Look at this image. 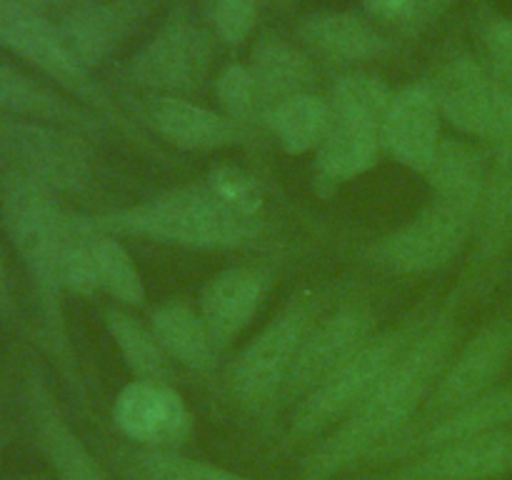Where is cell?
<instances>
[{
	"label": "cell",
	"instance_id": "484cf974",
	"mask_svg": "<svg viewBox=\"0 0 512 480\" xmlns=\"http://www.w3.org/2000/svg\"><path fill=\"white\" fill-rule=\"evenodd\" d=\"M150 330L173 363L203 375L218 368V343L205 328L198 310H193L190 305L180 303V300H168V303L158 305L150 315Z\"/></svg>",
	"mask_w": 512,
	"mask_h": 480
},
{
	"label": "cell",
	"instance_id": "ab89813d",
	"mask_svg": "<svg viewBox=\"0 0 512 480\" xmlns=\"http://www.w3.org/2000/svg\"><path fill=\"white\" fill-rule=\"evenodd\" d=\"M203 5L205 8H210V5H213V0H203Z\"/></svg>",
	"mask_w": 512,
	"mask_h": 480
},
{
	"label": "cell",
	"instance_id": "8992f818",
	"mask_svg": "<svg viewBox=\"0 0 512 480\" xmlns=\"http://www.w3.org/2000/svg\"><path fill=\"white\" fill-rule=\"evenodd\" d=\"M0 48L13 53L15 58L25 60L30 68L53 80L65 95L93 110L105 123L118 125L125 135H130L133 140L138 138L143 143L138 130L115 108L108 90L70 53L58 25L50 23L40 10L28 8L18 0H0Z\"/></svg>",
	"mask_w": 512,
	"mask_h": 480
},
{
	"label": "cell",
	"instance_id": "3957f363",
	"mask_svg": "<svg viewBox=\"0 0 512 480\" xmlns=\"http://www.w3.org/2000/svg\"><path fill=\"white\" fill-rule=\"evenodd\" d=\"M95 230L115 238H140L148 243L188 250H233L258 243L263 218L228 208L208 183L180 185L130 208L90 215Z\"/></svg>",
	"mask_w": 512,
	"mask_h": 480
},
{
	"label": "cell",
	"instance_id": "ffe728a7",
	"mask_svg": "<svg viewBox=\"0 0 512 480\" xmlns=\"http://www.w3.org/2000/svg\"><path fill=\"white\" fill-rule=\"evenodd\" d=\"M512 423V385H495L493 390L483 393L480 398L460 405L453 413L443 415L435 423L423 428L405 430L400 438L385 445L378 455L388 458H403V455L423 453V450L440 448V445L458 443V440L475 438V435L490 433V430L508 428ZM375 455V458H378Z\"/></svg>",
	"mask_w": 512,
	"mask_h": 480
},
{
	"label": "cell",
	"instance_id": "2e32d148",
	"mask_svg": "<svg viewBox=\"0 0 512 480\" xmlns=\"http://www.w3.org/2000/svg\"><path fill=\"white\" fill-rule=\"evenodd\" d=\"M443 113L428 83H410L390 100L380 125L383 150L413 173H428L438 155Z\"/></svg>",
	"mask_w": 512,
	"mask_h": 480
},
{
	"label": "cell",
	"instance_id": "f35d334b",
	"mask_svg": "<svg viewBox=\"0 0 512 480\" xmlns=\"http://www.w3.org/2000/svg\"><path fill=\"white\" fill-rule=\"evenodd\" d=\"M268 5V8H288L290 0H258V5Z\"/></svg>",
	"mask_w": 512,
	"mask_h": 480
},
{
	"label": "cell",
	"instance_id": "8d00e7d4",
	"mask_svg": "<svg viewBox=\"0 0 512 480\" xmlns=\"http://www.w3.org/2000/svg\"><path fill=\"white\" fill-rule=\"evenodd\" d=\"M13 310V298H10V280H8V265H5L3 248H0V313L8 315Z\"/></svg>",
	"mask_w": 512,
	"mask_h": 480
},
{
	"label": "cell",
	"instance_id": "1f68e13d",
	"mask_svg": "<svg viewBox=\"0 0 512 480\" xmlns=\"http://www.w3.org/2000/svg\"><path fill=\"white\" fill-rule=\"evenodd\" d=\"M205 183L228 208L260 218L265 195L263 185L253 173L238 168V165H215V168H210Z\"/></svg>",
	"mask_w": 512,
	"mask_h": 480
},
{
	"label": "cell",
	"instance_id": "277c9868",
	"mask_svg": "<svg viewBox=\"0 0 512 480\" xmlns=\"http://www.w3.org/2000/svg\"><path fill=\"white\" fill-rule=\"evenodd\" d=\"M325 290L295 295L258 335L243 345L225 373V388L245 413H268L278 408L280 390L313 325L323 318Z\"/></svg>",
	"mask_w": 512,
	"mask_h": 480
},
{
	"label": "cell",
	"instance_id": "836d02e7",
	"mask_svg": "<svg viewBox=\"0 0 512 480\" xmlns=\"http://www.w3.org/2000/svg\"><path fill=\"white\" fill-rule=\"evenodd\" d=\"M118 465L125 480H185L183 475L170 468L168 460L163 458V450H123L118 458Z\"/></svg>",
	"mask_w": 512,
	"mask_h": 480
},
{
	"label": "cell",
	"instance_id": "8fae6325",
	"mask_svg": "<svg viewBox=\"0 0 512 480\" xmlns=\"http://www.w3.org/2000/svg\"><path fill=\"white\" fill-rule=\"evenodd\" d=\"M512 358V315L488 320L455 350L410 428H423L498 385ZM408 428V430H410Z\"/></svg>",
	"mask_w": 512,
	"mask_h": 480
},
{
	"label": "cell",
	"instance_id": "52a82bcc",
	"mask_svg": "<svg viewBox=\"0 0 512 480\" xmlns=\"http://www.w3.org/2000/svg\"><path fill=\"white\" fill-rule=\"evenodd\" d=\"M478 205L430 193L413 220L363 250V260L393 275H428L448 268L470 245Z\"/></svg>",
	"mask_w": 512,
	"mask_h": 480
},
{
	"label": "cell",
	"instance_id": "d4e9b609",
	"mask_svg": "<svg viewBox=\"0 0 512 480\" xmlns=\"http://www.w3.org/2000/svg\"><path fill=\"white\" fill-rule=\"evenodd\" d=\"M250 70H253L260 85V95H263L265 125H268L270 113L283 100L310 93V85L315 80L313 60L298 45L283 38H273V35H265L255 43L253 55H250Z\"/></svg>",
	"mask_w": 512,
	"mask_h": 480
},
{
	"label": "cell",
	"instance_id": "e575fe53",
	"mask_svg": "<svg viewBox=\"0 0 512 480\" xmlns=\"http://www.w3.org/2000/svg\"><path fill=\"white\" fill-rule=\"evenodd\" d=\"M485 50L493 73L512 88V20H495L485 30Z\"/></svg>",
	"mask_w": 512,
	"mask_h": 480
},
{
	"label": "cell",
	"instance_id": "603a6c76",
	"mask_svg": "<svg viewBox=\"0 0 512 480\" xmlns=\"http://www.w3.org/2000/svg\"><path fill=\"white\" fill-rule=\"evenodd\" d=\"M380 150V123L333 110L328 135L315 150V180L328 185L348 183L378 163Z\"/></svg>",
	"mask_w": 512,
	"mask_h": 480
},
{
	"label": "cell",
	"instance_id": "d6a6232c",
	"mask_svg": "<svg viewBox=\"0 0 512 480\" xmlns=\"http://www.w3.org/2000/svg\"><path fill=\"white\" fill-rule=\"evenodd\" d=\"M208 13L220 38L230 45H240L253 33L258 0H213Z\"/></svg>",
	"mask_w": 512,
	"mask_h": 480
},
{
	"label": "cell",
	"instance_id": "cb8c5ba5",
	"mask_svg": "<svg viewBox=\"0 0 512 480\" xmlns=\"http://www.w3.org/2000/svg\"><path fill=\"white\" fill-rule=\"evenodd\" d=\"M295 35L310 53L333 63H365L388 50L383 33L355 13L305 15Z\"/></svg>",
	"mask_w": 512,
	"mask_h": 480
},
{
	"label": "cell",
	"instance_id": "4316f807",
	"mask_svg": "<svg viewBox=\"0 0 512 480\" xmlns=\"http://www.w3.org/2000/svg\"><path fill=\"white\" fill-rule=\"evenodd\" d=\"M105 325L123 355L125 365L133 373L135 380H148V383H175V368L170 355L158 343L155 333L145 328L135 315L123 308L105 310Z\"/></svg>",
	"mask_w": 512,
	"mask_h": 480
},
{
	"label": "cell",
	"instance_id": "ac0fdd59",
	"mask_svg": "<svg viewBox=\"0 0 512 480\" xmlns=\"http://www.w3.org/2000/svg\"><path fill=\"white\" fill-rule=\"evenodd\" d=\"M150 128L180 150L190 153H213L235 148L250 140L253 130L235 123L225 113L185 100L183 95H153L143 108Z\"/></svg>",
	"mask_w": 512,
	"mask_h": 480
},
{
	"label": "cell",
	"instance_id": "5bb4252c",
	"mask_svg": "<svg viewBox=\"0 0 512 480\" xmlns=\"http://www.w3.org/2000/svg\"><path fill=\"white\" fill-rule=\"evenodd\" d=\"M512 473V428L415 453L373 480H495Z\"/></svg>",
	"mask_w": 512,
	"mask_h": 480
},
{
	"label": "cell",
	"instance_id": "f1b7e54d",
	"mask_svg": "<svg viewBox=\"0 0 512 480\" xmlns=\"http://www.w3.org/2000/svg\"><path fill=\"white\" fill-rule=\"evenodd\" d=\"M95 268H98V285L105 293L113 295L123 305L145 303V283L135 265L133 255L115 235H105L98 230L95 238Z\"/></svg>",
	"mask_w": 512,
	"mask_h": 480
},
{
	"label": "cell",
	"instance_id": "9c48e42d",
	"mask_svg": "<svg viewBox=\"0 0 512 480\" xmlns=\"http://www.w3.org/2000/svg\"><path fill=\"white\" fill-rule=\"evenodd\" d=\"M445 120L470 138L512 145V88L475 58H453L430 80Z\"/></svg>",
	"mask_w": 512,
	"mask_h": 480
},
{
	"label": "cell",
	"instance_id": "d590c367",
	"mask_svg": "<svg viewBox=\"0 0 512 480\" xmlns=\"http://www.w3.org/2000/svg\"><path fill=\"white\" fill-rule=\"evenodd\" d=\"M370 13L378 15L383 20H408L413 13L415 0H365Z\"/></svg>",
	"mask_w": 512,
	"mask_h": 480
},
{
	"label": "cell",
	"instance_id": "6da1fadb",
	"mask_svg": "<svg viewBox=\"0 0 512 480\" xmlns=\"http://www.w3.org/2000/svg\"><path fill=\"white\" fill-rule=\"evenodd\" d=\"M458 318L453 305L435 310L418 338L388 370L373 393L335 425L305 458L298 480H333L375 458L385 445L405 433L423 410L458 345Z\"/></svg>",
	"mask_w": 512,
	"mask_h": 480
},
{
	"label": "cell",
	"instance_id": "83f0119b",
	"mask_svg": "<svg viewBox=\"0 0 512 480\" xmlns=\"http://www.w3.org/2000/svg\"><path fill=\"white\" fill-rule=\"evenodd\" d=\"M330 123H333L330 100L313 93H300L283 100L270 113L265 128L275 135L283 153L303 155L310 150H318V145L328 135Z\"/></svg>",
	"mask_w": 512,
	"mask_h": 480
},
{
	"label": "cell",
	"instance_id": "7402d4cb",
	"mask_svg": "<svg viewBox=\"0 0 512 480\" xmlns=\"http://www.w3.org/2000/svg\"><path fill=\"white\" fill-rule=\"evenodd\" d=\"M140 18V3L115 0V3H80L70 8L58 23L70 53L83 68L103 63L133 30Z\"/></svg>",
	"mask_w": 512,
	"mask_h": 480
},
{
	"label": "cell",
	"instance_id": "f546056e",
	"mask_svg": "<svg viewBox=\"0 0 512 480\" xmlns=\"http://www.w3.org/2000/svg\"><path fill=\"white\" fill-rule=\"evenodd\" d=\"M215 98L223 113L235 123L245 128H253V125L265 128L263 95H260V85L250 65L233 63L223 68V73L215 80Z\"/></svg>",
	"mask_w": 512,
	"mask_h": 480
},
{
	"label": "cell",
	"instance_id": "5b68a950",
	"mask_svg": "<svg viewBox=\"0 0 512 480\" xmlns=\"http://www.w3.org/2000/svg\"><path fill=\"white\" fill-rule=\"evenodd\" d=\"M428 320L430 315L418 313L395 328L375 333L358 355H353L343 368L335 370L325 383H320L313 393L295 405L290 418V438L308 440L330 433L335 425L343 423L398 363L400 355L418 338Z\"/></svg>",
	"mask_w": 512,
	"mask_h": 480
},
{
	"label": "cell",
	"instance_id": "30bf717a",
	"mask_svg": "<svg viewBox=\"0 0 512 480\" xmlns=\"http://www.w3.org/2000/svg\"><path fill=\"white\" fill-rule=\"evenodd\" d=\"M375 310L368 300L348 298L323 315L305 338L278 405H298L308 393L343 368L375 335Z\"/></svg>",
	"mask_w": 512,
	"mask_h": 480
},
{
	"label": "cell",
	"instance_id": "d6986e66",
	"mask_svg": "<svg viewBox=\"0 0 512 480\" xmlns=\"http://www.w3.org/2000/svg\"><path fill=\"white\" fill-rule=\"evenodd\" d=\"M0 115L58 125L80 135H98L105 123L78 100L33 78L8 60H0Z\"/></svg>",
	"mask_w": 512,
	"mask_h": 480
},
{
	"label": "cell",
	"instance_id": "9a60e30c",
	"mask_svg": "<svg viewBox=\"0 0 512 480\" xmlns=\"http://www.w3.org/2000/svg\"><path fill=\"white\" fill-rule=\"evenodd\" d=\"M512 248V145H495L470 238L465 288L478 290Z\"/></svg>",
	"mask_w": 512,
	"mask_h": 480
},
{
	"label": "cell",
	"instance_id": "e0dca14e",
	"mask_svg": "<svg viewBox=\"0 0 512 480\" xmlns=\"http://www.w3.org/2000/svg\"><path fill=\"white\" fill-rule=\"evenodd\" d=\"M25 405L35 443L58 480H113L98 458L85 448L38 370H33L25 380Z\"/></svg>",
	"mask_w": 512,
	"mask_h": 480
},
{
	"label": "cell",
	"instance_id": "7a4b0ae2",
	"mask_svg": "<svg viewBox=\"0 0 512 480\" xmlns=\"http://www.w3.org/2000/svg\"><path fill=\"white\" fill-rule=\"evenodd\" d=\"M0 210L10 243L33 280L50 353L60 363L65 378L78 380L65 330V288L60 278V255L68 233L70 210L58 203L53 190L10 168L0 175Z\"/></svg>",
	"mask_w": 512,
	"mask_h": 480
},
{
	"label": "cell",
	"instance_id": "ba28073f",
	"mask_svg": "<svg viewBox=\"0 0 512 480\" xmlns=\"http://www.w3.org/2000/svg\"><path fill=\"white\" fill-rule=\"evenodd\" d=\"M0 155L10 170L58 193H83L93 180L85 135L48 123L0 115Z\"/></svg>",
	"mask_w": 512,
	"mask_h": 480
},
{
	"label": "cell",
	"instance_id": "74e56055",
	"mask_svg": "<svg viewBox=\"0 0 512 480\" xmlns=\"http://www.w3.org/2000/svg\"><path fill=\"white\" fill-rule=\"evenodd\" d=\"M18 3H23V5H28V8L40 10V13H43V8H48V5L58 3V0H18Z\"/></svg>",
	"mask_w": 512,
	"mask_h": 480
},
{
	"label": "cell",
	"instance_id": "4fadbf2b",
	"mask_svg": "<svg viewBox=\"0 0 512 480\" xmlns=\"http://www.w3.org/2000/svg\"><path fill=\"white\" fill-rule=\"evenodd\" d=\"M113 423L138 448L178 450L193 433V413L183 395L165 383L133 380L113 403Z\"/></svg>",
	"mask_w": 512,
	"mask_h": 480
},
{
	"label": "cell",
	"instance_id": "44dd1931",
	"mask_svg": "<svg viewBox=\"0 0 512 480\" xmlns=\"http://www.w3.org/2000/svg\"><path fill=\"white\" fill-rule=\"evenodd\" d=\"M270 288V273L253 265H238L215 275L200 295V318L218 348H228L250 325Z\"/></svg>",
	"mask_w": 512,
	"mask_h": 480
},
{
	"label": "cell",
	"instance_id": "7c38bea8",
	"mask_svg": "<svg viewBox=\"0 0 512 480\" xmlns=\"http://www.w3.org/2000/svg\"><path fill=\"white\" fill-rule=\"evenodd\" d=\"M213 40L193 20H168L130 63V78L158 95H183L200 88L213 65Z\"/></svg>",
	"mask_w": 512,
	"mask_h": 480
},
{
	"label": "cell",
	"instance_id": "4dcf8cb0",
	"mask_svg": "<svg viewBox=\"0 0 512 480\" xmlns=\"http://www.w3.org/2000/svg\"><path fill=\"white\" fill-rule=\"evenodd\" d=\"M393 95L395 93L390 90V85L378 75L348 73L335 83L330 108L338 110V113L360 115V118L375 120V123L383 125Z\"/></svg>",
	"mask_w": 512,
	"mask_h": 480
}]
</instances>
